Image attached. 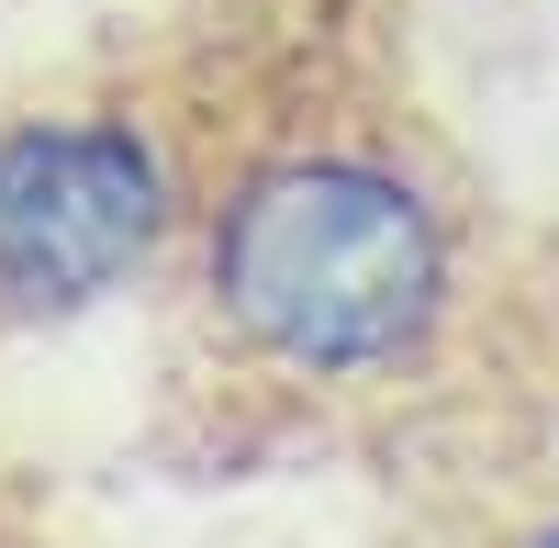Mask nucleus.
Wrapping results in <instances>:
<instances>
[{"label":"nucleus","mask_w":559,"mask_h":548,"mask_svg":"<svg viewBox=\"0 0 559 548\" xmlns=\"http://www.w3.org/2000/svg\"><path fill=\"white\" fill-rule=\"evenodd\" d=\"M403 12L492 179H526V202L559 213V0H403Z\"/></svg>","instance_id":"obj_3"},{"label":"nucleus","mask_w":559,"mask_h":548,"mask_svg":"<svg viewBox=\"0 0 559 548\" xmlns=\"http://www.w3.org/2000/svg\"><path fill=\"white\" fill-rule=\"evenodd\" d=\"M157 57L168 437L213 470H381L437 426L515 247L492 157L426 79L403 0H213Z\"/></svg>","instance_id":"obj_1"},{"label":"nucleus","mask_w":559,"mask_h":548,"mask_svg":"<svg viewBox=\"0 0 559 548\" xmlns=\"http://www.w3.org/2000/svg\"><path fill=\"white\" fill-rule=\"evenodd\" d=\"M392 481V526L381 548H559V481L481 460L459 437H414L381 460Z\"/></svg>","instance_id":"obj_5"},{"label":"nucleus","mask_w":559,"mask_h":548,"mask_svg":"<svg viewBox=\"0 0 559 548\" xmlns=\"http://www.w3.org/2000/svg\"><path fill=\"white\" fill-rule=\"evenodd\" d=\"M426 437H459L481 460H515V470L559 481V213H515V247H503V281L481 302V336H471L459 392L437 403Z\"/></svg>","instance_id":"obj_4"},{"label":"nucleus","mask_w":559,"mask_h":548,"mask_svg":"<svg viewBox=\"0 0 559 548\" xmlns=\"http://www.w3.org/2000/svg\"><path fill=\"white\" fill-rule=\"evenodd\" d=\"M168 224L179 157L146 45L112 68L12 90L0 102V347L146 291L168 269Z\"/></svg>","instance_id":"obj_2"}]
</instances>
